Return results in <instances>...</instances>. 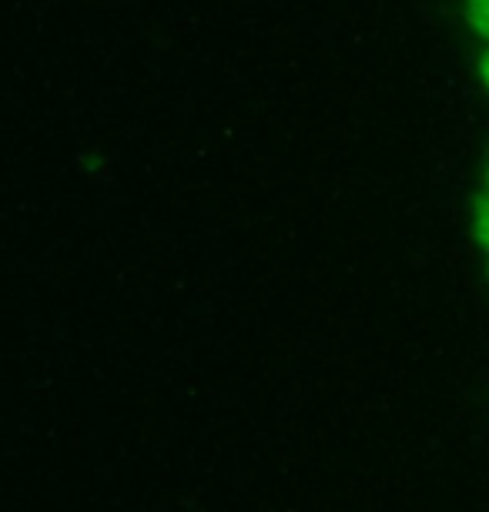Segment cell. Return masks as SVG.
Segmentation results:
<instances>
[{"instance_id":"1","label":"cell","mask_w":489,"mask_h":512,"mask_svg":"<svg viewBox=\"0 0 489 512\" xmlns=\"http://www.w3.org/2000/svg\"><path fill=\"white\" fill-rule=\"evenodd\" d=\"M463 17L473 27V34L489 41V0H463Z\"/></svg>"},{"instance_id":"2","label":"cell","mask_w":489,"mask_h":512,"mask_svg":"<svg viewBox=\"0 0 489 512\" xmlns=\"http://www.w3.org/2000/svg\"><path fill=\"white\" fill-rule=\"evenodd\" d=\"M476 74H479V84L489 91V47L483 54H479V61H476Z\"/></svg>"},{"instance_id":"3","label":"cell","mask_w":489,"mask_h":512,"mask_svg":"<svg viewBox=\"0 0 489 512\" xmlns=\"http://www.w3.org/2000/svg\"><path fill=\"white\" fill-rule=\"evenodd\" d=\"M486 191H489V158H486Z\"/></svg>"},{"instance_id":"4","label":"cell","mask_w":489,"mask_h":512,"mask_svg":"<svg viewBox=\"0 0 489 512\" xmlns=\"http://www.w3.org/2000/svg\"><path fill=\"white\" fill-rule=\"evenodd\" d=\"M486 272H489V258H486Z\"/></svg>"}]
</instances>
